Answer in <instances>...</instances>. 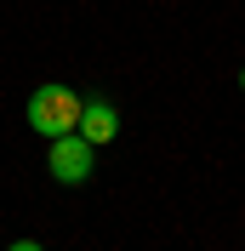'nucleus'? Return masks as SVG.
Segmentation results:
<instances>
[{"label": "nucleus", "instance_id": "obj_5", "mask_svg": "<svg viewBox=\"0 0 245 251\" xmlns=\"http://www.w3.org/2000/svg\"><path fill=\"white\" fill-rule=\"evenodd\" d=\"M240 86H245V69H240Z\"/></svg>", "mask_w": 245, "mask_h": 251}, {"label": "nucleus", "instance_id": "obj_3", "mask_svg": "<svg viewBox=\"0 0 245 251\" xmlns=\"http://www.w3.org/2000/svg\"><path fill=\"white\" fill-rule=\"evenodd\" d=\"M80 137L92 143V149H108V143L120 137V109L108 103V97H80Z\"/></svg>", "mask_w": 245, "mask_h": 251}, {"label": "nucleus", "instance_id": "obj_1", "mask_svg": "<svg viewBox=\"0 0 245 251\" xmlns=\"http://www.w3.org/2000/svg\"><path fill=\"white\" fill-rule=\"evenodd\" d=\"M29 126L40 137H63V131H74L80 126V97L69 86H40L29 97Z\"/></svg>", "mask_w": 245, "mask_h": 251}, {"label": "nucleus", "instance_id": "obj_4", "mask_svg": "<svg viewBox=\"0 0 245 251\" xmlns=\"http://www.w3.org/2000/svg\"><path fill=\"white\" fill-rule=\"evenodd\" d=\"M12 251H46L40 240H12Z\"/></svg>", "mask_w": 245, "mask_h": 251}, {"label": "nucleus", "instance_id": "obj_2", "mask_svg": "<svg viewBox=\"0 0 245 251\" xmlns=\"http://www.w3.org/2000/svg\"><path fill=\"white\" fill-rule=\"evenodd\" d=\"M97 166V149L80 131H63V137H51V154H46V172L57 177V183H86Z\"/></svg>", "mask_w": 245, "mask_h": 251}]
</instances>
